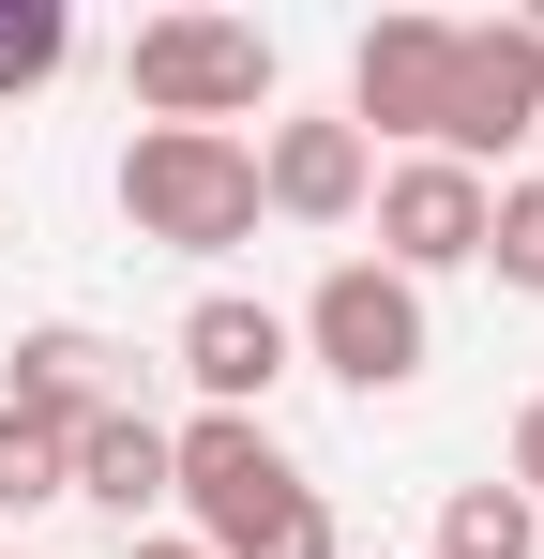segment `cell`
Here are the masks:
<instances>
[{
  "mask_svg": "<svg viewBox=\"0 0 544 559\" xmlns=\"http://www.w3.org/2000/svg\"><path fill=\"white\" fill-rule=\"evenodd\" d=\"M363 197H378V152H363L348 121H272V136H258V212H287V227H348Z\"/></svg>",
  "mask_w": 544,
  "mask_h": 559,
  "instance_id": "9c48e42d",
  "label": "cell"
},
{
  "mask_svg": "<svg viewBox=\"0 0 544 559\" xmlns=\"http://www.w3.org/2000/svg\"><path fill=\"white\" fill-rule=\"evenodd\" d=\"M484 197L499 182H469V167H439V152H393L378 167V273H469L484 258Z\"/></svg>",
  "mask_w": 544,
  "mask_h": 559,
  "instance_id": "52a82bcc",
  "label": "cell"
},
{
  "mask_svg": "<svg viewBox=\"0 0 544 559\" xmlns=\"http://www.w3.org/2000/svg\"><path fill=\"white\" fill-rule=\"evenodd\" d=\"M61 61H76V15H61V0H0V106L46 92Z\"/></svg>",
  "mask_w": 544,
  "mask_h": 559,
  "instance_id": "4fadbf2b",
  "label": "cell"
},
{
  "mask_svg": "<svg viewBox=\"0 0 544 559\" xmlns=\"http://www.w3.org/2000/svg\"><path fill=\"white\" fill-rule=\"evenodd\" d=\"M439 106H453V15H378L348 46V136L378 152H439Z\"/></svg>",
  "mask_w": 544,
  "mask_h": 559,
  "instance_id": "8992f818",
  "label": "cell"
},
{
  "mask_svg": "<svg viewBox=\"0 0 544 559\" xmlns=\"http://www.w3.org/2000/svg\"><path fill=\"white\" fill-rule=\"evenodd\" d=\"M167 499L197 514V545H212V559H348L333 499H318V484L287 468V439L243 424V408L167 424Z\"/></svg>",
  "mask_w": 544,
  "mask_h": 559,
  "instance_id": "6da1fadb",
  "label": "cell"
},
{
  "mask_svg": "<svg viewBox=\"0 0 544 559\" xmlns=\"http://www.w3.org/2000/svg\"><path fill=\"white\" fill-rule=\"evenodd\" d=\"M439 559H544V499H515V484H453V499H439Z\"/></svg>",
  "mask_w": 544,
  "mask_h": 559,
  "instance_id": "7c38bea8",
  "label": "cell"
},
{
  "mask_svg": "<svg viewBox=\"0 0 544 559\" xmlns=\"http://www.w3.org/2000/svg\"><path fill=\"white\" fill-rule=\"evenodd\" d=\"M0 408H31V424L76 439L91 408H121V348H106L91 318H46V333H15V393H0Z\"/></svg>",
  "mask_w": 544,
  "mask_h": 559,
  "instance_id": "8fae6325",
  "label": "cell"
},
{
  "mask_svg": "<svg viewBox=\"0 0 544 559\" xmlns=\"http://www.w3.org/2000/svg\"><path fill=\"white\" fill-rule=\"evenodd\" d=\"M287 364H303V348H287V318H272V302H243V287L181 302V378H197V408H243V424H258Z\"/></svg>",
  "mask_w": 544,
  "mask_h": 559,
  "instance_id": "ba28073f",
  "label": "cell"
},
{
  "mask_svg": "<svg viewBox=\"0 0 544 559\" xmlns=\"http://www.w3.org/2000/svg\"><path fill=\"white\" fill-rule=\"evenodd\" d=\"M515 499H544V393L515 408Z\"/></svg>",
  "mask_w": 544,
  "mask_h": 559,
  "instance_id": "2e32d148",
  "label": "cell"
},
{
  "mask_svg": "<svg viewBox=\"0 0 544 559\" xmlns=\"http://www.w3.org/2000/svg\"><path fill=\"white\" fill-rule=\"evenodd\" d=\"M287 348H303L318 378H348L363 408H378V393H409V378L439 364V318H424V287H409V273H378V258H333V273L303 287Z\"/></svg>",
  "mask_w": 544,
  "mask_h": 559,
  "instance_id": "277c9868",
  "label": "cell"
},
{
  "mask_svg": "<svg viewBox=\"0 0 544 559\" xmlns=\"http://www.w3.org/2000/svg\"><path fill=\"white\" fill-rule=\"evenodd\" d=\"M121 92H137V121L227 136V121H258V106H272V31H258V15H137Z\"/></svg>",
  "mask_w": 544,
  "mask_h": 559,
  "instance_id": "3957f363",
  "label": "cell"
},
{
  "mask_svg": "<svg viewBox=\"0 0 544 559\" xmlns=\"http://www.w3.org/2000/svg\"><path fill=\"white\" fill-rule=\"evenodd\" d=\"M484 273L544 302V182H499V197H484Z\"/></svg>",
  "mask_w": 544,
  "mask_h": 559,
  "instance_id": "5bb4252c",
  "label": "cell"
},
{
  "mask_svg": "<svg viewBox=\"0 0 544 559\" xmlns=\"http://www.w3.org/2000/svg\"><path fill=\"white\" fill-rule=\"evenodd\" d=\"M121 559H212V545H197V530H137Z\"/></svg>",
  "mask_w": 544,
  "mask_h": 559,
  "instance_id": "e0dca14e",
  "label": "cell"
},
{
  "mask_svg": "<svg viewBox=\"0 0 544 559\" xmlns=\"http://www.w3.org/2000/svg\"><path fill=\"white\" fill-rule=\"evenodd\" d=\"M121 227L167 242V258H227V242H258V136L137 121V136H121Z\"/></svg>",
  "mask_w": 544,
  "mask_h": 559,
  "instance_id": "7a4b0ae2",
  "label": "cell"
},
{
  "mask_svg": "<svg viewBox=\"0 0 544 559\" xmlns=\"http://www.w3.org/2000/svg\"><path fill=\"white\" fill-rule=\"evenodd\" d=\"M515 136H544V31L530 15H484V31H453V106H439V167H499Z\"/></svg>",
  "mask_w": 544,
  "mask_h": 559,
  "instance_id": "5b68a950",
  "label": "cell"
},
{
  "mask_svg": "<svg viewBox=\"0 0 544 559\" xmlns=\"http://www.w3.org/2000/svg\"><path fill=\"white\" fill-rule=\"evenodd\" d=\"M61 499H91V514H121V545L167 514V424L121 393V408H91L76 424V454H61Z\"/></svg>",
  "mask_w": 544,
  "mask_h": 559,
  "instance_id": "30bf717a",
  "label": "cell"
},
{
  "mask_svg": "<svg viewBox=\"0 0 544 559\" xmlns=\"http://www.w3.org/2000/svg\"><path fill=\"white\" fill-rule=\"evenodd\" d=\"M15 559H31V545H15Z\"/></svg>",
  "mask_w": 544,
  "mask_h": 559,
  "instance_id": "ac0fdd59",
  "label": "cell"
},
{
  "mask_svg": "<svg viewBox=\"0 0 544 559\" xmlns=\"http://www.w3.org/2000/svg\"><path fill=\"white\" fill-rule=\"evenodd\" d=\"M61 454H76L61 424H31V408H0V514H46V499H61Z\"/></svg>",
  "mask_w": 544,
  "mask_h": 559,
  "instance_id": "9a60e30c",
  "label": "cell"
}]
</instances>
